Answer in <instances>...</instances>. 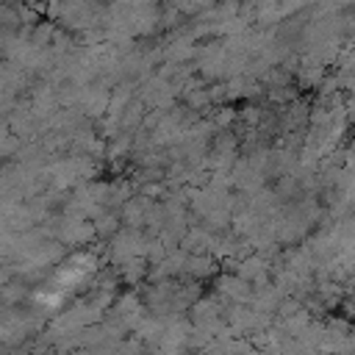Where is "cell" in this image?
Segmentation results:
<instances>
[{
  "mask_svg": "<svg viewBox=\"0 0 355 355\" xmlns=\"http://www.w3.org/2000/svg\"><path fill=\"white\" fill-rule=\"evenodd\" d=\"M89 272H92V258H78V261H72L69 266H64V269L55 275L53 288H55V291H69V288H72L75 283H80Z\"/></svg>",
  "mask_w": 355,
  "mask_h": 355,
  "instance_id": "6da1fadb",
  "label": "cell"
}]
</instances>
